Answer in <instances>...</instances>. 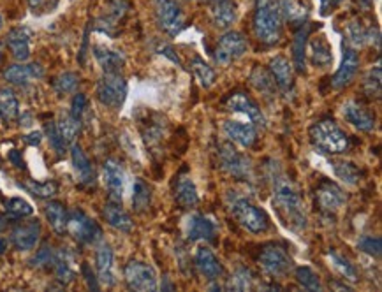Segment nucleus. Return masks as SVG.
<instances>
[{
	"label": "nucleus",
	"instance_id": "f257e3e1",
	"mask_svg": "<svg viewBox=\"0 0 382 292\" xmlns=\"http://www.w3.org/2000/svg\"><path fill=\"white\" fill-rule=\"evenodd\" d=\"M282 23L279 0H255L252 28L259 42L266 46L279 44L282 39Z\"/></svg>",
	"mask_w": 382,
	"mask_h": 292
},
{
	"label": "nucleus",
	"instance_id": "c03bdc74",
	"mask_svg": "<svg viewBox=\"0 0 382 292\" xmlns=\"http://www.w3.org/2000/svg\"><path fill=\"white\" fill-rule=\"evenodd\" d=\"M191 70H192V74L198 77V81L201 83L203 88L213 87V83H215V77H217L215 70H213L212 67L205 62V60L199 58V56H196V58L191 62Z\"/></svg>",
	"mask_w": 382,
	"mask_h": 292
},
{
	"label": "nucleus",
	"instance_id": "6e6552de",
	"mask_svg": "<svg viewBox=\"0 0 382 292\" xmlns=\"http://www.w3.org/2000/svg\"><path fill=\"white\" fill-rule=\"evenodd\" d=\"M68 232L82 245H94L103 238V229L85 211L72 210L68 217Z\"/></svg>",
	"mask_w": 382,
	"mask_h": 292
},
{
	"label": "nucleus",
	"instance_id": "864d4df0",
	"mask_svg": "<svg viewBox=\"0 0 382 292\" xmlns=\"http://www.w3.org/2000/svg\"><path fill=\"white\" fill-rule=\"evenodd\" d=\"M361 252L368 253L371 257H381L382 253V239L378 236H363L357 243Z\"/></svg>",
	"mask_w": 382,
	"mask_h": 292
},
{
	"label": "nucleus",
	"instance_id": "338daca9",
	"mask_svg": "<svg viewBox=\"0 0 382 292\" xmlns=\"http://www.w3.org/2000/svg\"><path fill=\"white\" fill-rule=\"evenodd\" d=\"M2 23H4V20H2V16H0V27H2Z\"/></svg>",
	"mask_w": 382,
	"mask_h": 292
},
{
	"label": "nucleus",
	"instance_id": "680f3d73",
	"mask_svg": "<svg viewBox=\"0 0 382 292\" xmlns=\"http://www.w3.org/2000/svg\"><path fill=\"white\" fill-rule=\"evenodd\" d=\"M6 250H8V239L0 238V255H2V253H6Z\"/></svg>",
	"mask_w": 382,
	"mask_h": 292
},
{
	"label": "nucleus",
	"instance_id": "e433bc0d",
	"mask_svg": "<svg viewBox=\"0 0 382 292\" xmlns=\"http://www.w3.org/2000/svg\"><path fill=\"white\" fill-rule=\"evenodd\" d=\"M279 6L284 20H287L294 27H300L307 20V7H303V4L298 0H280Z\"/></svg>",
	"mask_w": 382,
	"mask_h": 292
},
{
	"label": "nucleus",
	"instance_id": "2f4dec72",
	"mask_svg": "<svg viewBox=\"0 0 382 292\" xmlns=\"http://www.w3.org/2000/svg\"><path fill=\"white\" fill-rule=\"evenodd\" d=\"M310 37V25L301 23L293 41V58L294 69L300 74L305 72V58H307V41Z\"/></svg>",
	"mask_w": 382,
	"mask_h": 292
},
{
	"label": "nucleus",
	"instance_id": "79ce46f5",
	"mask_svg": "<svg viewBox=\"0 0 382 292\" xmlns=\"http://www.w3.org/2000/svg\"><path fill=\"white\" fill-rule=\"evenodd\" d=\"M150 203H152V190L141 178H138L132 186V210L136 213H145L150 208Z\"/></svg>",
	"mask_w": 382,
	"mask_h": 292
},
{
	"label": "nucleus",
	"instance_id": "2eb2a0df",
	"mask_svg": "<svg viewBox=\"0 0 382 292\" xmlns=\"http://www.w3.org/2000/svg\"><path fill=\"white\" fill-rule=\"evenodd\" d=\"M103 174L106 189L110 192V199L122 203L125 190V172L120 162L117 158H108L103 165Z\"/></svg>",
	"mask_w": 382,
	"mask_h": 292
},
{
	"label": "nucleus",
	"instance_id": "8fccbe9b",
	"mask_svg": "<svg viewBox=\"0 0 382 292\" xmlns=\"http://www.w3.org/2000/svg\"><path fill=\"white\" fill-rule=\"evenodd\" d=\"M78 84H79V77L76 72H64L58 77H55V81H53L55 91L61 95L72 94V91L78 88Z\"/></svg>",
	"mask_w": 382,
	"mask_h": 292
},
{
	"label": "nucleus",
	"instance_id": "4468645a",
	"mask_svg": "<svg viewBox=\"0 0 382 292\" xmlns=\"http://www.w3.org/2000/svg\"><path fill=\"white\" fill-rule=\"evenodd\" d=\"M343 118L350 123L352 127H356L361 132H371L375 129V113L371 111L368 106H364L363 102L357 101H347L342 108Z\"/></svg>",
	"mask_w": 382,
	"mask_h": 292
},
{
	"label": "nucleus",
	"instance_id": "473e14b6",
	"mask_svg": "<svg viewBox=\"0 0 382 292\" xmlns=\"http://www.w3.org/2000/svg\"><path fill=\"white\" fill-rule=\"evenodd\" d=\"M94 55H96L97 62L103 67L104 72H120L122 67L125 65L124 53L115 51V49L104 48V46H96V48H94Z\"/></svg>",
	"mask_w": 382,
	"mask_h": 292
},
{
	"label": "nucleus",
	"instance_id": "ddd939ff",
	"mask_svg": "<svg viewBox=\"0 0 382 292\" xmlns=\"http://www.w3.org/2000/svg\"><path fill=\"white\" fill-rule=\"evenodd\" d=\"M315 204L322 213H336L345 204V193L331 179H322L315 190Z\"/></svg>",
	"mask_w": 382,
	"mask_h": 292
},
{
	"label": "nucleus",
	"instance_id": "f8f14e48",
	"mask_svg": "<svg viewBox=\"0 0 382 292\" xmlns=\"http://www.w3.org/2000/svg\"><path fill=\"white\" fill-rule=\"evenodd\" d=\"M222 106L227 109V111L243 113V115H247L248 118L252 120L254 125H261V127L266 125V120H265V115H262L261 108H259L257 102H255L250 95L245 94V91H233V94H229L222 101Z\"/></svg>",
	"mask_w": 382,
	"mask_h": 292
},
{
	"label": "nucleus",
	"instance_id": "a18cd8bd",
	"mask_svg": "<svg viewBox=\"0 0 382 292\" xmlns=\"http://www.w3.org/2000/svg\"><path fill=\"white\" fill-rule=\"evenodd\" d=\"M381 65H375V69H371L370 72L367 74V77H364L363 81V87H361V90H363L364 97L370 99V101H377V99H381Z\"/></svg>",
	"mask_w": 382,
	"mask_h": 292
},
{
	"label": "nucleus",
	"instance_id": "ea45409f",
	"mask_svg": "<svg viewBox=\"0 0 382 292\" xmlns=\"http://www.w3.org/2000/svg\"><path fill=\"white\" fill-rule=\"evenodd\" d=\"M250 83L255 90L261 91V94L266 95V97H268V95H273V91L276 90V84H275V81H273L269 70L261 65H255L254 69H252Z\"/></svg>",
	"mask_w": 382,
	"mask_h": 292
},
{
	"label": "nucleus",
	"instance_id": "37998d69",
	"mask_svg": "<svg viewBox=\"0 0 382 292\" xmlns=\"http://www.w3.org/2000/svg\"><path fill=\"white\" fill-rule=\"evenodd\" d=\"M23 189L29 193H32L37 199H50V197L57 196L58 183L57 182H36V179H27V182L20 183Z\"/></svg>",
	"mask_w": 382,
	"mask_h": 292
},
{
	"label": "nucleus",
	"instance_id": "bf43d9fd",
	"mask_svg": "<svg viewBox=\"0 0 382 292\" xmlns=\"http://www.w3.org/2000/svg\"><path fill=\"white\" fill-rule=\"evenodd\" d=\"M336 4H338V0H321V13L328 14L329 9H333Z\"/></svg>",
	"mask_w": 382,
	"mask_h": 292
},
{
	"label": "nucleus",
	"instance_id": "f3484780",
	"mask_svg": "<svg viewBox=\"0 0 382 292\" xmlns=\"http://www.w3.org/2000/svg\"><path fill=\"white\" fill-rule=\"evenodd\" d=\"M41 238V222L39 220H30L25 224L16 225L11 231V241L16 250H34L36 245L39 243Z\"/></svg>",
	"mask_w": 382,
	"mask_h": 292
},
{
	"label": "nucleus",
	"instance_id": "052dcab7",
	"mask_svg": "<svg viewBox=\"0 0 382 292\" xmlns=\"http://www.w3.org/2000/svg\"><path fill=\"white\" fill-rule=\"evenodd\" d=\"M9 158H11V160L15 162V164H16V162H18V167H23L22 160H20V153H16V151H13V153L9 155Z\"/></svg>",
	"mask_w": 382,
	"mask_h": 292
},
{
	"label": "nucleus",
	"instance_id": "6ab92c4d",
	"mask_svg": "<svg viewBox=\"0 0 382 292\" xmlns=\"http://www.w3.org/2000/svg\"><path fill=\"white\" fill-rule=\"evenodd\" d=\"M224 134L227 139L236 143L241 148H252L257 143V129L254 123H243V122H233L227 120L224 123Z\"/></svg>",
	"mask_w": 382,
	"mask_h": 292
},
{
	"label": "nucleus",
	"instance_id": "0eeeda50",
	"mask_svg": "<svg viewBox=\"0 0 382 292\" xmlns=\"http://www.w3.org/2000/svg\"><path fill=\"white\" fill-rule=\"evenodd\" d=\"M257 262L262 267V271L273 278L287 277L293 269V259L286 252V248L276 245V243H268V245L261 246Z\"/></svg>",
	"mask_w": 382,
	"mask_h": 292
},
{
	"label": "nucleus",
	"instance_id": "13d9d810",
	"mask_svg": "<svg viewBox=\"0 0 382 292\" xmlns=\"http://www.w3.org/2000/svg\"><path fill=\"white\" fill-rule=\"evenodd\" d=\"M29 6H30V9L41 11V9H48L50 4H48V0H29Z\"/></svg>",
	"mask_w": 382,
	"mask_h": 292
},
{
	"label": "nucleus",
	"instance_id": "a19ab883",
	"mask_svg": "<svg viewBox=\"0 0 382 292\" xmlns=\"http://www.w3.org/2000/svg\"><path fill=\"white\" fill-rule=\"evenodd\" d=\"M331 165H333V171H335V174L338 176V178L342 179L345 185H350V186L357 185L361 179V176H363L361 169L350 160H335Z\"/></svg>",
	"mask_w": 382,
	"mask_h": 292
},
{
	"label": "nucleus",
	"instance_id": "09e8293b",
	"mask_svg": "<svg viewBox=\"0 0 382 292\" xmlns=\"http://www.w3.org/2000/svg\"><path fill=\"white\" fill-rule=\"evenodd\" d=\"M6 211L11 218L20 220V218H27L34 213V208L30 206V203H27L22 197H13L6 203Z\"/></svg>",
	"mask_w": 382,
	"mask_h": 292
},
{
	"label": "nucleus",
	"instance_id": "9b49d317",
	"mask_svg": "<svg viewBox=\"0 0 382 292\" xmlns=\"http://www.w3.org/2000/svg\"><path fill=\"white\" fill-rule=\"evenodd\" d=\"M127 287L138 292H152L157 288V273L150 264L141 260H129L124 267Z\"/></svg>",
	"mask_w": 382,
	"mask_h": 292
},
{
	"label": "nucleus",
	"instance_id": "cd10ccee",
	"mask_svg": "<svg viewBox=\"0 0 382 292\" xmlns=\"http://www.w3.org/2000/svg\"><path fill=\"white\" fill-rule=\"evenodd\" d=\"M210 20L219 30H227L236 21V4L233 0H220L210 7Z\"/></svg>",
	"mask_w": 382,
	"mask_h": 292
},
{
	"label": "nucleus",
	"instance_id": "393cba45",
	"mask_svg": "<svg viewBox=\"0 0 382 292\" xmlns=\"http://www.w3.org/2000/svg\"><path fill=\"white\" fill-rule=\"evenodd\" d=\"M96 267L97 277H99L97 280H99L101 284L108 285V287L117 284L113 274V250H111V246L108 245V243H101V245L97 246Z\"/></svg>",
	"mask_w": 382,
	"mask_h": 292
},
{
	"label": "nucleus",
	"instance_id": "20e7f679",
	"mask_svg": "<svg viewBox=\"0 0 382 292\" xmlns=\"http://www.w3.org/2000/svg\"><path fill=\"white\" fill-rule=\"evenodd\" d=\"M213 157H215L217 167L222 169L231 178L240 179V182L250 178V158L247 155L240 153L233 144L217 143L215 150H213Z\"/></svg>",
	"mask_w": 382,
	"mask_h": 292
},
{
	"label": "nucleus",
	"instance_id": "58836bf2",
	"mask_svg": "<svg viewBox=\"0 0 382 292\" xmlns=\"http://www.w3.org/2000/svg\"><path fill=\"white\" fill-rule=\"evenodd\" d=\"M55 123H57V129H58V132H61V136L64 137L65 144L75 143L76 137H78L79 132H82V120L75 118L71 113H64V115H61L58 122H55Z\"/></svg>",
	"mask_w": 382,
	"mask_h": 292
},
{
	"label": "nucleus",
	"instance_id": "412c9836",
	"mask_svg": "<svg viewBox=\"0 0 382 292\" xmlns=\"http://www.w3.org/2000/svg\"><path fill=\"white\" fill-rule=\"evenodd\" d=\"M30 37H32V30L27 27H16L6 35V44H8L9 51L13 53L16 60L20 62H27L30 56Z\"/></svg>",
	"mask_w": 382,
	"mask_h": 292
},
{
	"label": "nucleus",
	"instance_id": "7c9ffc66",
	"mask_svg": "<svg viewBox=\"0 0 382 292\" xmlns=\"http://www.w3.org/2000/svg\"><path fill=\"white\" fill-rule=\"evenodd\" d=\"M72 262H75V255L69 252L68 248H61L55 252V262L51 269L55 271V277L61 284H71L76 278V271L72 267Z\"/></svg>",
	"mask_w": 382,
	"mask_h": 292
},
{
	"label": "nucleus",
	"instance_id": "4c0bfd02",
	"mask_svg": "<svg viewBox=\"0 0 382 292\" xmlns=\"http://www.w3.org/2000/svg\"><path fill=\"white\" fill-rule=\"evenodd\" d=\"M347 37L354 48L374 42V27H364L361 20H352L347 25Z\"/></svg>",
	"mask_w": 382,
	"mask_h": 292
},
{
	"label": "nucleus",
	"instance_id": "3c124183",
	"mask_svg": "<svg viewBox=\"0 0 382 292\" xmlns=\"http://www.w3.org/2000/svg\"><path fill=\"white\" fill-rule=\"evenodd\" d=\"M55 262V250L51 248L48 243H44L39 250H37L36 257L32 259V266L39 267V269H51Z\"/></svg>",
	"mask_w": 382,
	"mask_h": 292
},
{
	"label": "nucleus",
	"instance_id": "de8ad7c7",
	"mask_svg": "<svg viewBox=\"0 0 382 292\" xmlns=\"http://www.w3.org/2000/svg\"><path fill=\"white\" fill-rule=\"evenodd\" d=\"M252 287H254V274L247 267H240L226 285V288H229V291H248Z\"/></svg>",
	"mask_w": 382,
	"mask_h": 292
},
{
	"label": "nucleus",
	"instance_id": "5fc2aeb1",
	"mask_svg": "<svg viewBox=\"0 0 382 292\" xmlns=\"http://www.w3.org/2000/svg\"><path fill=\"white\" fill-rule=\"evenodd\" d=\"M87 106H89V99L85 97L83 94H76L75 97H72V102H71V115L75 116V118L82 120L83 115H85V109Z\"/></svg>",
	"mask_w": 382,
	"mask_h": 292
},
{
	"label": "nucleus",
	"instance_id": "b1692460",
	"mask_svg": "<svg viewBox=\"0 0 382 292\" xmlns=\"http://www.w3.org/2000/svg\"><path fill=\"white\" fill-rule=\"evenodd\" d=\"M43 76L44 69L39 63H15L4 70V80L11 84H20V87Z\"/></svg>",
	"mask_w": 382,
	"mask_h": 292
},
{
	"label": "nucleus",
	"instance_id": "f704fd0d",
	"mask_svg": "<svg viewBox=\"0 0 382 292\" xmlns=\"http://www.w3.org/2000/svg\"><path fill=\"white\" fill-rule=\"evenodd\" d=\"M20 115V104L11 88H0V118L6 123L16 122Z\"/></svg>",
	"mask_w": 382,
	"mask_h": 292
},
{
	"label": "nucleus",
	"instance_id": "4be33fe9",
	"mask_svg": "<svg viewBox=\"0 0 382 292\" xmlns=\"http://www.w3.org/2000/svg\"><path fill=\"white\" fill-rule=\"evenodd\" d=\"M141 134L143 141L153 155L163 153V139L166 136V123L163 122V116L152 115V118H148V122L141 127Z\"/></svg>",
	"mask_w": 382,
	"mask_h": 292
},
{
	"label": "nucleus",
	"instance_id": "9d476101",
	"mask_svg": "<svg viewBox=\"0 0 382 292\" xmlns=\"http://www.w3.org/2000/svg\"><path fill=\"white\" fill-rule=\"evenodd\" d=\"M247 51H248L247 37H245L241 32L229 30L219 39L215 51H213V56H215V62L220 63V65H229V63L241 58Z\"/></svg>",
	"mask_w": 382,
	"mask_h": 292
},
{
	"label": "nucleus",
	"instance_id": "aec40b11",
	"mask_svg": "<svg viewBox=\"0 0 382 292\" xmlns=\"http://www.w3.org/2000/svg\"><path fill=\"white\" fill-rule=\"evenodd\" d=\"M217 227L210 218H206L205 215L194 213L187 218L185 222V236H187L189 241H199V239H205V241H215Z\"/></svg>",
	"mask_w": 382,
	"mask_h": 292
},
{
	"label": "nucleus",
	"instance_id": "5701e85b",
	"mask_svg": "<svg viewBox=\"0 0 382 292\" xmlns=\"http://www.w3.org/2000/svg\"><path fill=\"white\" fill-rule=\"evenodd\" d=\"M269 74H272L273 81H275L276 88L282 91H289L293 90L294 84V69L293 63L286 58V56H275V58L269 60L268 65Z\"/></svg>",
	"mask_w": 382,
	"mask_h": 292
},
{
	"label": "nucleus",
	"instance_id": "1a4fd4ad",
	"mask_svg": "<svg viewBox=\"0 0 382 292\" xmlns=\"http://www.w3.org/2000/svg\"><path fill=\"white\" fill-rule=\"evenodd\" d=\"M155 18L159 27L167 35L174 37L185 27V14L182 0H155Z\"/></svg>",
	"mask_w": 382,
	"mask_h": 292
},
{
	"label": "nucleus",
	"instance_id": "bb28decb",
	"mask_svg": "<svg viewBox=\"0 0 382 292\" xmlns=\"http://www.w3.org/2000/svg\"><path fill=\"white\" fill-rule=\"evenodd\" d=\"M103 217L111 227H115L117 231L122 232H131L132 227H134V222H132L131 215L122 208V203H117V201H108L104 204Z\"/></svg>",
	"mask_w": 382,
	"mask_h": 292
},
{
	"label": "nucleus",
	"instance_id": "0e129e2a",
	"mask_svg": "<svg viewBox=\"0 0 382 292\" xmlns=\"http://www.w3.org/2000/svg\"><path fill=\"white\" fill-rule=\"evenodd\" d=\"M205 2H210V4H215V2H220V0H205Z\"/></svg>",
	"mask_w": 382,
	"mask_h": 292
},
{
	"label": "nucleus",
	"instance_id": "c85d7f7f",
	"mask_svg": "<svg viewBox=\"0 0 382 292\" xmlns=\"http://www.w3.org/2000/svg\"><path fill=\"white\" fill-rule=\"evenodd\" d=\"M174 201H177L178 206H182L184 210L198 206L199 203L198 189H196L191 176L178 174L177 183H174Z\"/></svg>",
	"mask_w": 382,
	"mask_h": 292
},
{
	"label": "nucleus",
	"instance_id": "72a5a7b5",
	"mask_svg": "<svg viewBox=\"0 0 382 292\" xmlns=\"http://www.w3.org/2000/svg\"><path fill=\"white\" fill-rule=\"evenodd\" d=\"M44 215H46L51 229H53L57 234H65V232H68L69 211L65 210L64 204L58 203V201H50V203L44 206Z\"/></svg>",
	"mask_w": 382,
	"mask_h": 292
},
{
	"label": "nucleus",
	"instance_id": "4d7b16f0",
	"mask_svg": "<svg viewBox=\"0 0 382 292\" xmlns=\"http://www.w3.org/2000/svg\"><path fill=\"white\" fill-rule=\"evenodd\" d=\"M23 139H25V143L30 144V146H37V144H39L41 141H43V134H41V132L27 134V136L23 137Z\"/></svg>",
	"mask_w": 382,
	"mask_h": 292
},
{
	"label": "nucleus",
	"instance_id": "c756f323",
	"mask_svg": "<svg viewBox=\"0 0 382 292\" xmlns=\"http://www.w3.org/2000/svg\"><path fill=\"white\" fill-rule=\"evenodd\" d=\"M308 56H310L312 65L324 69L333 62V51L329 42L326 41L324 35H315L308 42Z\"/></svg>",
	"mask_w": 382,
	"mask_h": 292
},
{
	"label": "nucleus",
	"instance_id": "39448f33",
	"mask_svg": "<svg viewBox=\"0 0 382 292\" xmlns=\"http://www.w3.org/2000/svg\"><path fill=\"white\" fill-rule=\"evenodd\" d=\"M229 210L233 213L234 220L252 234H261V232L268 231L269 218L266 211L255 206L254 203H250L245 197H234L229 204Z\"/></svg>",
	"mask_w": 382,
	"mask_h": 292
},
{
	"label": "nucleus",
	"instance_id": "dca6fc26",
	"mask_svg": "<svg viewBox=\"0 0 382 292\" xmlns=\"http://www.w3.org/2000/svg\"><path fill=\"white\" fill-rule=\"evenodd\" d=\"M357 69H359V55L352 46H343V58L342 65L336 70L335 77H333V88L342 90V88L349 87L356 77Z\"/></svg>",
	"mask_w": 382,
	"mask_h": 292
},
{
	"label": "nucleus",
	"instance_id": "49530a36",
	"mask_svg": "<svg viewBox=\"0 0 382 292\" xmlns=\"http://www.w3.org/2000/svg\"><path fill=\"white\" fill-rule=\"evenodd\" d=\"M294 274H296L298 284H300L303 288H307V291H322L321 278H319V274L315 273L312 267H308V266L296 267Z\"/></svg>",
	"mask_w": 382,
	"mask_h": 292
},
{
	"label": "nucleus",
	"instance_id": "a878e982",
	"mask_svg": "<svg viewBox=\"0 0 382 292\" xmlns=\"http://www.w3.org/2000/svg\"><path fill=\"white\" fill-rule=\"evenodd\" d=\"M71 160L79 183L83 186H92L96 183V171H94L92 162L89 160V157H87L79 144H71Z\"/></svg>",
	"mask_w": 382,
	"mask_h": 292
},
{
	"label": "nucleus",
	"instance_id": "c9c22d12",
	"mask_svg": "<svg viewBox=\"0 0 382 292\" xmlns=\"http://www.w3.org/2000/svg\"><path fill=\"white\" fill-rule=\"evenodd\" d=\"M328 260H329V266L333 267V269L336 271V273L342 277V280L347 281H357L359 278H357V271L356 267H354V264H350L349 259H345L343 255H340L336 250H329L328 252Z\"/></svg>",
	"mask_w": 382,
	"mask_h": 292
},
{
	"label": "nucleus",
	"instance_id": "423d86ee",
	"mask_svg": "<svg viewBox=\"0 0 382 292\" xmlns=\"http://www.w3.org/2000/svg\"><path fill=\"white\" fill-rule=\"evenodd\" d=\"M96 95L106 108L120 109L127 97V81L120 72H104L97 81Z\"/></svg>",
	"mask_w": 382,
	"mask_h": 292
},
{
	"label": "nucleus",
	"instance_id": "6e6d98bb",
	"mask_svg": "<svg viewBox=\"0 0 382 292\" xmlns=\"http://www.w3.org/2000/svg\"><path fill=\"white\" fill-rule=\"evenodd\" d=\"M83 273H85L87 284H89V287L94 288V291H97V287H99V285H97V278L94 277L92 269H90V267L87 266V264H83Z\"/></svg>",
	"mask_w": 382,
	"mask_h": 292
},
{
	"label": "nucleus",
	"instance_id": "7ed1b4c3",
	"mask_svg": "<svg viewBox=\"0 0 382 292\" xmlns=\"http://www.w3.org/2000/svg\"><path fill=\"white\" fill-rule=\"evenodd\" d=\"M314 148L321 153L340 155L350 150V137L333 120H319L308 130Z\"/></svg>",
	"mask_w": 382,
	"mask_h": 292
},
{
	"label": "nucleus",
	"instance_id": "e2e57ef3",
	"mask_svg": "<svg viewBox=\"0 0 382 292\" xmlns=\"http://www.w3.org/2000/svg\"><path fill=\"white\" fill-rule=\"evenodd\" d=\"M4 227V218H0V229Z\"/></svg>",
	"mask_w": 382,
	"mask_h": 292
},
{
	"label": "nucleus",
	"instance_id": "603ef678",
	"mask_svg": "<svg viewBox=\"0 0 382 292\" xmlns=\"http://www.w3.org/2000/svg\"><path fill=\"white\" fill-rule=\"evenodd\" d=\"M44 134L48 136V141H50L51 148H53L58 155H64L65 150H68V144H65L64 137H62L61 132H58L57 123L48 122L46 125H44Z\"/></svg>",
	"mask_w": 382,
	"mask_h": 292
},
{
	"label": "nucleus",
	"instance_id": "a211bd4d",
	"mask_svg": "<svg viewBox=\"0 0 382 292\" xmlns=\"http://www.w3.org/2000/svg\"><path fill=\"white\" fill-rule=\"evenodd\" d=\"M194 266L199 271L201 277H205L206 280L213 281L219 280L224 274V266L219 259L215 257V253L208 248V246H199L196 250L194 255Z\"/></svg>",
	"mask_w": 382,
	"mask_h": 292
},
{
	"label": "nucleus",
	"instance_id": "69168bd1",
	"mask_svg": "<svg viewBox=\"0 0 382 292\" xmlns=\"http://www.w3.org/2000/svg\"><path fill=\"white\" fill-rule=\"evenodd\" d=\"M0 60H2V46H0Z\"/></svg>",
	"mask_w": 382,
	"mask_h": 292
},
{
	"label": "nucleus",
	"instance_id": "f03ea898",
	"mask_svg": "<svg viewBox=\"0 0 382 292\" xmlns=\"http://www.w3.org/2000/svg\"><path fill=\"white\" fill-rule=\"evenodd\" d=\"M275 182V190H273V203L279 210L280 217L286 222L287 227L294 229V231H301L307 225V218L303 213V203H301L300 192L296 186L286 178L273 179Z\"/></svg>",
	"mask_w": 382,
	"mask_h": 292
}]
</instances>
